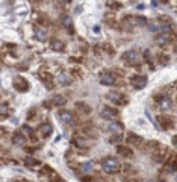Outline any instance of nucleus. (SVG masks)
Segmentation results:
<instances>
[{"label": "nucleus", "instance_id": "obj_1", "mask_svg": "<svg viewBox=\"0 0 177 182\" xmlns=\"http://www.w3.org/2000/svg\"><path fill=\"white\" fill-rule=\"evenodd\" d=\"M101 168H103V172L108 174H114L118 172V168H120V163L117 161V158H105L103 159V163H101Z\"/></svg>", "mask_w": 177, "mask_h": 182}, {"label": "nucleus", "instance_id": "obj_2", "mask_svg": "<svg viewBox=\"0 0 177 182\" xmlns=\"http://www.w3.org/2000/svg\"><path fill=\"white\" fill-rule=\"evenodd\" d=\"M59 119L62 123H65V124H74L76 123V117L73 115L71 111H67V109H62L61 113H59Z\"/></svg>", "mask_w": 177, "mask_h": 182}, {"label": "nucleus", "instance_id": "obj_3", "mask_svg": "<svg viewBox=\"0 0 177 182\" xmlns=\"http://www.w3.org/2000/svg\"><path fill=\"white\" fill-rule=\"evenodd\" d=\"M124 61L129 62V64H132V65H136V64H139V61H141V56H139V53L135 52V50H129V52L124 53Z\"/></svg>", "mask_w": 177, "mask_h": 182}, {"label": "nucleus", "instance_id": "obj_4", "mask_svg": "<svg viewBox=\"0 0 177 182\" xmlns=\"http://www.w3.org/2000/svg\"><path fill=\"white\" fill-rule=\"evenodd\" d=\"M132 85L135 90H141L147 85V78L145 76H135V78L132 79Z\"/></svg>", "mask_w": 177, "mask_h": 182}, {"label": "nucleus", "instance_id": "obj_5", "mask_svg": "<svg viewBox=\"0 0 177 182\" xmlns=\"http://www.w3.org/2000/svg\"><path fill=\"white\" fill-rule=\"evenodd\" d=\"M101 117L103 119H115L118 115V113L114 109V108H110V106H103L101 108Z\"/></svg>", "mask_w": 177, "mask_h": 182}, {"label": "nucleus", "instance_id": "obj_6", "mask_svg": "<svg viewBox=\"0 0 177 182\" xmlns=\"http://www.w3.org/2000/svg\"><path fill=\"white\" fill-rule=\"evenodd\" d=\"M154 41L158 46H167V44L171 43V35H169V32L168 34H159L154 38Z\"/></svg>", "mask_w": 177, "mask_h": 182}, {"label": "nucleus", "instance_id": "obj_7", "mask_svg": "<svg viewBox=\"0 0 177 182\" xmlns=\"http://www.w3.org/2000/svg\"><path fill=\"white\" fill-rule=\"evenodd\" d=\"M14 87L17 88L18 91H27V90H29V84H27V80L23 78H15Z\"/></svg>", "mask_w": 177, "mask_h": 182}, {"label": "nucleus", "instance_id": "obj_8", "mask_svg": "<svg viewBox=\"0 0 177 182\" xmlns=\"http://www.w3.org/2000/svg\"><path fill=\"white\" fill-rule=\"evenodd\" d=\"M171 106H173V103H171L169 97H160L159 99V108L162 111H168V109H171Z\"/></svg>", "mask_w": 177, "mask_h": 182}, {"label": "nucleus", "instance_id": "obj_9", "mask_svg": "<svg viewBox=\"0 0 177 182\" xmlns=\"http://www.w3.org/2000/svg\"><path fill=\"white\" fill-rule=\"evenodd\" d=\"M108 99H109V100H112V102H115V103L124 105V97L120 94V93H117V91H112V93H109V94H108Z\"/></svg>", "mask_w": 177, "mask_h": 182}, {"label": "nucleus", "instance_id": "obj_10", "mask_svg": "<svg viewBox=\"0 0 177 182\" xmlns=\"http://www.w3.org/2000/svg\"><path fill=\"white\" fill-rule=\"evenodd\" d=\"M103 85H114L115 84V76L112 74V73H105L103 76H101V80H100Z\"/></svg>", "mask_w": 177, "mask_h": 182}, {"label": "nucleus", "instance_id": "obj_11", "mask_svg": "<svg viewBox=\"0 0 177 182\" xmlns=\"http://www.w3.org/2000/svg\"><path fill=\"white\" fill-rule=\"evenodd\" d=\"M93 168H94L93 161H86V163H82V164H80V172H83V173H91Z\"/></svg>", "mask_w": 177, "mask_h": 182}, {"label": "nucleus", "instance_id": "obj_12", "mask_svg": "<svg viewBox=\"0 0 177 182\" xmlns=\"http://www.w3.org/2000/svg\"><path fill=\"white\" fill-rule=\"evenodd\" d=\"M51 132H53V128H51L50 123H44V124H41V134H42V137H49Z\"/></svg>", "mask_w": 177, "mask_h": 182}, {"label": "nucleus", "instance_id": "obj_13", "mask_svg": "<svg viewBox=\"0 0 177 182\" xmlns=\"http://www.w3.org/2000/svg\"><path fill=\"white\" fill-rule=\"evenodd\" d=\"M12 141H14V144H17V146H24L26 138H24V135H23V134H18V132H17V134L14 135Z\"/></svg>", "mask_w": 177, "mask_h": 182}, {"label": "nucleus", "instance_id": "obj_14", "mask_svg": "<svg viewBox=\"0 0 177 182\" xmlns=\"http://www.w3.org/2000/svg\"><path fill=\"white\" fill-rule=\"evenodd\" d=\"M50 47L53 50H56V52H62V50H64V43H62L61 40H53L50 44Z\"/></svg>", "mask_w": 177, "mask_h": 182}, {"label": "nucleus", "instance_id": "obj_15", "mask_svg": "<svg viewBox=\"0 0 177 182\" xmlns=\"http://www.w3.org/2000/svg\"><path fill=\"white\" fill-rule=\"evenodd\" d=\"M58 82L61 84V85H68L70 82H71V78L68 76L67 73H61L58 76Z\"/></svg>", "mask_w": 177, "mask_h": 182}, {"label": "nucleus", "instance_id": "obj_16", "mask_svg": "<svg viewBox=\"0 0 177 182\" xmlns=\"http://www.w3.org/2000/svg\"><path fill=\"white\" fill-rule=\"evenodd\" d=\"M109 130L110 132H114V134H121L123 124H121V123H117V121H114V123H110L109 124Z\"/></svg>", "mask_w": 177, "mask_h": 182}, {"label": "nucleus", "instance_id": "obj_17", "mask_svg": "<svg viewBox=\"0 0 177 182\" xmlns=\"http://www.w3.org/2000/svg\"><path fill=\"white\" fill-rule=\"evenodd\" d=\"M65 103H67V99H65L64 96L58 94V96L53 97V105H56V106H64Z\"/></svg>", "mask_w": 177, "mask_h": 182}, {"label": "nucleus", "instance_id": "obj_18", "mask_svg": "<svg viewBox=\"0 0 177 182\" xmlns=\"http://www.w3.org/2000/svg\"><path fill=\"white\" fill-rule=\"evenodd\" d=\"M35 36H36L38 41H46L47 40V32L44 29H36L35 30Z\"/></svg>", "mask_w": 177, "mask_h": 182}, {"label": "nucleus", "instance_id": "obj_19", "mask_svg": "<svg viewBox=\"0 0 177 182\" xmlns=\"http://www.w3.org/2000/svg\"><path fill=\"white\" fill-rule=\"evenodd\" d=\"M118 152H120L123 156H130L132 155V150H130L129 147H123V146H118Z\"/></svg>", "mask_w": 177, "mask_h": 182}, {"label": "nucleus", "instance_id": "obj_20", "mask_svg": "<svg viewBox=\"0 0 177 182\" xmlns=\"http://www.w3.org/2000/svg\"><path fill=\"white\" fill-rule=\"evenodd\" d=\"M61 21H62V25H64V26L65 27H71L73 26V21H71V18L70 17H67V15H62V18H61Z\"/></svg>", "mask_w": 177, "mask_h": 182}, {"label": "nucleus", "instance_id": "obj_21", "mask_svg": "<svg viewBox=\"0 0 177 182\" xmlns=\"http://www.w3.org/2000/svg\"><path fill=\"white\" fill-rule=\"evenodd\" d=\"M121 140H123L121 134H115V135L110 138V143H112V144H117V143H121Z\"/></svg>", "mask_w": 177, "mask_h": 182}, {"label": "nucleus", "instance_id": "obj_22", "mask_svg": "<svg viewBox=\"0 0 177 182\" xmlns=\"http://www.w3.org/2000/svg\"><path fill=\"white\" fill-rule=\"evenodd\" d=\"M76 106H77V109H79V111H85V113H89V108H88V106H86V105H85L83 102H79V103H77Z\"/></svg>", "mask_w": 177, "mask_h": 182}, {"label": "nucleus", "instance_id": "obj_23", "mask_svg": "<svg viewBox=\"0 0 177 182\" xmlns=\"http://www.w3.org/2000/svg\"><path fill=\"white\" fill-rule=\"evenodd\" d=\"M127 138H132V140H129V141H130V143H135V144H138V143H139V137H136V135H133V134H129V137H127Z\"/></svg>", "mask_w": 177, "mask_h": 182}, {"label": "nucleus", "instance_id": "obj_24", "mask_svg": "<svg viewBox=\"0 0 177 182\" xmlns=\"http://www.w3.org/2000/svg\"><path fill=\"white\" fill-rule=\"evenodd\" d=\"M74 143H76L79 147H88V144H86L82 138H76V140H74Z\"/></svg>", "mask_w": 177, "mask_h": 182}, {"label": "nucleus", "instance_id": "obj_25", "mask_svg": "<svg viewBox=\"0 0 177 182\" xmlns=\"http://www.w3.org/2000/svg\"><path fill=\"white\" fill-rule=\"evenodd\" d=\"M23 130H24V132L27 134V135H30V137L34 135V129H32V128H29L27 124H24V126H23Z\"/></svg>", "mask_w": 177, "mask_h": 182}, {"label": "nucleus", "instance_id": "obj_26", "mask_svg": "<svg viewBox=\"0 0 177 182\" xmlns=\"http://www.w3.org/2000/svg\"><path fill=\"white\" fill-rule=\"evenodd\" d=\"M26 164L29 165V167H32V165H36V164H40V163H38L36 159H30V158H27V159H26Z\"/></svg>", "mask_w": 177, "mask_h": 182}, {"label": "nucleus", "instance_id": "obj_27", "mask_svg": "<svg viewBox=\"0 0 177 182\" xmlns=\"http://www.w3.org/2000/svg\"><path fill=\"white\" fill-rule=\"evenodd\" d=\"M147 23V20L144 17H136V25H141V26H144Z\"/></svg>", "mask_w": 177, "mask_h": 182}, {"label": "nucleus", "instance_id": "obj_28", "mask_svg": "<svg viewBox=\"0 0 177 182\" xmlns=\"http://www.w3.org/2000/svg\"><path fill=\"white\" fill-rule=\"evenodd\" d=\"M94 182H105V179H101V178H97V179H94Z\"/></svg>", "mask_w": 177, "mask_h": 182}]
</instances>
